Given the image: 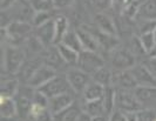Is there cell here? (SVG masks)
I'll use <instances>...</instances> for the list:
<instances>
[{
  "label": "cell",
  "mask_w": 156,
  "mask_h": 121,
  "mask_svg": "<svg viewBox=\"0 0 156 121\" xmlns=\"http://www.w3.org/2000/svg\"><path fill=\"white\" fill-rule=\"evenodd\" d=\"M75 0H52L54 7L56 8H65V7H68L70 5H73Z\"/></svg>",
  "instance_id": "obj_37"
},
{
  "label": "cell",
  "mask_w": 156,
  "mask_h": 121,
  "mask_svg": "<svg viewBox=\"0 0 156 121\" xmlns=\"http://www.w3.org/2000/svg\"><path fill=\"white\" fill-rule=\"evenodd\" d=\"M60 44H61V42H60ZM62 44L66 45V46H68L69 48L76 51L78 53H81V52L85 49L83 48L82 42H81V39H80V37H79L78 31H70L69 30V32L67 33L66 37L63 38Z\"/></svg>",
  "instance_id": "obj_24"
},
{
  "label": "cell",
  "mask_w": 156,
  "mask_h": 121,
  "mask_svg": "<svg viewBox=\"0 0 156 121\" xmlns=\"http://www.w3.org/2000/svg\"><path fill=\"white\" fill-rule=\"evenodd\" d=\"M82 112H83V109L74 102L67 109H65L61 113L54 115V121H76Z\"/></svg>",
  "instance_id": "obj_20"
},
{
  "label": "cell",
  "mask_w": 156,
  "mask_h": 121,
  "mask_svg": "<svg viewBox=\"0 0 156 121\" xmlns=\"http://www.w3.org/2000/svg\"><path fill=\"white\" fill-rule=\"evenodd\" d=\"M136 0H113V7L116 8L119 12H123L129 6H132Z\"/></svg>",
  "instance_id": "obj_35"
},
{
  "label": "cell",
  "mask_w": 156,
  "mask_h": 121,
  "mask_svg": "<svg viewBox=\"0 0 156 121\" xmlns=\"http://www.w3.org/2000/svg\"><path fill=\"white\" fill-rule=\"evenodd\" d=\"M149 68L153 71V73L156 75V57H151L150 58V60L148 61V64H147Z\"/></svg>",
  "instance_id": "obj_39"
},
{
  "label": "cell",
  "mask_w": 156,
  "mask_h": 121,
  "mask_svg": "<svg viewBox=\"0 0 156 121\" xmlns=\"http://www.w3.org/2000/svg\"><path fill=\"white\" fill-rule=\"evenodd\" d=\"M153 33H154V37H155V40H156V27L154 28V31H153Z\"/></svg>",
  "instance_id": "obj_42"
},
{
  "label": "cell",
  "mask_w": 156,
  "mask_h": 121,
  "mask_svg": "<svg viewBox=\"0 0 156 121\" xmlns=\"http://www.w3.org/2000/svg\"><path fill=\"white\" fill-rule=\"evenodd\" d=\"M35 91V89H34ZM16 104V111H18V116L19 118H28L31 114L32 105H33V95L28 97L26 93L23 92H18L16 97H14Z\"/></svg>",
  "instance_id": "obj_15"
},
{
  "label": "cell",
  "mask_w": 156,
  "mask_h": 121,
  "mask_svg": "<svg viewBox=\"0 0 156 121\" xmlns=\"http://www.w3.org/2000/svg\"><path fill=\"white\" fill-rule=\"evenodd\" d=\"M34 12H44V11H51L54 7L52 0H30Z\"/></svg>",
  "instance_id": "obj_30"
},
{
  "label": "cell",
  "mask_w": 156,
  "mask_h": 121,
  "mask_svg": "<svg viewBox=\"0 0 156 121\" xmlns=\"http://www.w3.org/2000/svg\"><path fill=\"white\" fill-rule=\"evenodd\" d=\"M93 121H109V116H108V115L95 116V118H93Z\"/></svg>",
  "instance_id": "obj_41"
},
{
  "label": "cell",
  "mask_w": 156,
  "mask_h": 121,
  "mask_svg": "<svg viewBox=\"0 0 156 121\" xmlns=\"http://www.w3.org/2000/svg\"><path fill=\"white\" fill-rule=\"evenodd\" d=\"M52 18H51V11H44V12H35L33 19H32V25L38 27L40 25L45 24L47 21H49Z\"/></svg>",
  "instance_id": "obj_31"
},
{
  "label": "cell",
  "mask_w": 156,
  "mask_h": 121,
  "mask_svg": "<svg viewBox=\"0 0 156 121\" xmlns=\"http://www.w3.org/2000/svg\"><path fill=\"white\" fill-rule=\"evenodd\" d=\"M134 93L143 108H151V105H156V87L137 86Z\"/></svg>",
  "instance_id": "obj_12"
},
{
  "label": "cell",
  "mask_w": 156,
  "mask_h": 121,
  "mask_svg": "<svg viewBox=\"0 0 156 121\" xmlns=\"http://www.w3.org/2000/svg\"><path fill=\"white\" fill-rule=\"evenodd\" d=\"M76 121H93V118L89 115V114L87 113V112H82V113L80 114V116L78 118V120Z\"/></svg>",
  "instance_id": "obj_40"
},
{
  "label": "cell",
  "mask_w": 156,
  "mask_h": 121,
  "mask_svg": "<svg viewBox=\"0 0 156 121\" xmlns=\"http://www.w3.org/2000/svg\"><path fill=\"white\" fill-rule=\"evenodd\" d=\"M90 4L98 12H105L113 7V0H90Z\"/></svg>",
  "instance_id": "obj_33"
},
{
  "label": "cell",
  "mask_w": 156,
  "mask_h": 121,
  "mask_svg": "<svg viewBox=\"0 0 156 121\" xmlns=\"http://www.w3.org/2000/svg\"><path fill=\"white\" fill-rule=\"evenodd\" d=\"M94 20H95V25L99 31L106 33L108 35H113V37L116 35L117 30L115 23L108 14H106L105 12H98L96 16H94Z\"/></svg>",
  "instance_id": "obj_14"
},
{
  "label": "cell",
  "mask_w": 156,
  "mask_h": 121,
  "mask_svg": "<svg viewBox=\"0 0 156 121\" xmlns=\"http://www.w3.org/2000/svg\"><path fill=\"white\" fill-rule=\"evenodd\" d=\"M154 121H156V118H155V120H154Z\"/></svg>",
  "instance_id": "obj_43"
},
{
  "label": "cell",
  "mask_w": 156,
  "mask_h": 121,
  "mask_svg": "<svg viewBox=\"0 0 156 121\" xmlns=\"http://www.w3.org/2000/svg\"><path fill=\"white\" fill-rule=\"evenodd\" d=\"M109 121H129V116H128V114L115 109L109 115Z\"/></svg>",
  "instance_id": "obj_36"
},
{
  "label": "cell",
  "mask_w": 156,
  "mask_h": 121,
  "mask_svg": "<svg viewBox=\"0 0 156 121\" xmlns=\"http://www.w3.org/2000/svg\"><path fill=\"white\" fill-rule=\"evenodd\" d=\"M78 34L81 39V42L83 45V48L88 49V51H96V49L100 47V44L96 39L95 34L93 33L92 28L85 26V27H81L80 30H78Z\"/></svg>",
  "instance_id": "obj_16"
},
{
  "label": "cell",
  "mask_w": 156,
  "mask_h": 121,
  "mask_svg": "<svg viewBox=\"0 0 156 121\" xmlns=\"http://www.w3.org/2000/svg\"><path fill=\"white\" fill-rule=\"evenodd\" d=\"M38 89L41 91L44 94H46L47 97L51 99V98L60 95V94H63V93H68L69 89L72 88H70L69 82L67 80L66 75L56 74L48 82H46L44 86H41Z\"/></svg>",
  "instance_id": "obj_6"
},
{
  "label": "cell",
  "mask_w": 156,
  "mask_h": 121,
  "mask_svg": "<svg viewBox=\"0 0 156 121\" xmlns=\"http://www.w3.org/2000/svg\"><path fill=\"white\" fill-rule=\"evenodd\" d=\"M33 104L39 105L41 107H47L48 108V104H49V98L46 94H44L41 91L35 89L33 93Z\"/></svg>",
  "instance_id": "obj_32"
},
{
  "label": "cell",
  "mask_w": 156,
  "mask_h": 121,
  "mask_svg": "<svg viewBox=\"0 0 156 121\" xmlns=\"http://www.w3.org/2000/svg\"><path fill=\"white\" fill-rule=\"evenodd\" d=\"M105 89L106 87L94 81L92 79V81L88 84L85 91L82 92L83 93V98H85V101H93V100H99V99H102L103 94H105Z\"/></svg>",
  "instance_id": "obj_18"
},
{
  "label": "cell",
  "mask_w": 156,
  "mask_h": 121,
  "mask_svg": "<svg viewBox=\"0 0 156 121\" xmlns=\"http://www.w3.org/2000/svg\"><path fill=\"white\" fill-rule=\"evenodd\" d=\"M113 86L115 88H123V89H134L139 85L134 78L133 73L130 69L128 71H115L113 74Z\"/></svg>",
  "instance_id": "obj_10"
},
{
  "label": "cell",
  "mask_w": 156,
  "mask_h": 121,
  "mask_svg": "<svg viewBox=\"0 0 156 121\" xmlns=\"http://www.w3.org/2000/svg\"><path fill=\"white\" fill-rule=\"evenodd\" d=\"M113 74L114 73L109 71L106 66L101 67L100 69H98L96 72L93 74V79L94 81L99 82L103 85L105 87H108V86H113Z\"/></svg>",
  "instance_id": "obj_26"
},
{
  "label": "cell",
  "mask_w": 156,
  "mask_h": 121,
  "mask_svg": "<svg viewBox=\"0 0 156 121\" xmlns=\"http://www.w3.org/2000/svg\"><path fill=\"white\" fill-rule=\"evenodd\" d=\"M139 86L156 87V75L147 65H135L130 69Z\"/></svg>",
  "instance_id": "obj_9"
},
{
  "label": "cell",
  "mask_w": 156,
  "mask_h": 121,
  "mask_svg": "<svg viewBox=\"0 0 156 121\" xmlns=\"http://www.w3.org/2000/svg\"><path fill=\"white\" fill-rule=\"evenodd\" d=\"M110 62L115 71H128L136 65L135 55L125 48H114L110 53Z\"/></svg>",
  "instance_id": "obj_5"
},
{
  "label": "cell",
  "mask_w": 156,
  "mask_h": 121,
  "mask_svg": "<svg viewBox=\"0 0 156 121\" xmlns=\"http://www.w3.org/2000/svg\"><path fill=\"white\" fill-rule=\"evenodd\" d=\"M102 102L106 108L107 115H110L115 111V87L108 86L105 89V94L102 97Z\"/></svg>",
  "instance_id": "obj_27"
},
{
  "label": "cell",
  "mask_w": 156,
  "mask_h": 121,
  "mask_svg": "<svg viewBox=\"0 0 156 121\" xmlns=\"http://www.w3.org/2000/svg\"><path fill=\"white\" fill-rule=\"evenodd\" d=\"M35 37L39 39L44 46L46 45H52L55 41V27H54V20L51 19L45 24L40 25L37 27L35 31Z\"/></svg>",
  "instance_id": "obj_13"
},
{
  "label": "cell",
  "mask_w": 156,
  "mask_h": 121,
  "mask_svg": "<svg viewBox=\"0 0 156 121\" xmlns=\"http://www.w3.org/2000/svg\"><path fill=\"white\" fill-rule=\"evenodd\" d=\"M115 109L126 114H132L143 109V106L136 98L134 91L115 88Z\"/></svg>",
  "instance_id": "obj_2"
},
{
  "label": "cell",
  "mask_w": 156,
  "mask_h": 121,
  "mask_svg": "<svg viewBox=\"0 0 156 121\" xmlns=\"http://www.w3.org/2000/svg\"><path fill=\"white\" fill-rule=\"evenodd\" d=\"M31 23L27 21H19L14 20L7 27L1 28V40H8L11 42H16L21 39H25L32 32Z\"/></svg>",
  "instance_id": "obj_3"
},
{
  "label": "cell",
  "mask_w": 156,
  "mask_h": 121,
  "mask_svg": "<svg viewBox=\"0 0 156 121\" xmlns=\"http://www.w3.org/2000/svg\"><path fill=\"white\" fill-rule=\"evenodd\" d=\"M34 121H54V114L49 111V108H44L39 114H37L34 118Z\"/></svg>",
  "instance_id": "obj_34"
},
{
  "label": "cell",
  "mask_w": 156,
  "mask_h": 121,
  "mask_svg": "<svg viewBox=\"0 0 156 121\" xmlns=\"http://www.w3.org/2000/svg\"><path fill=\"white\" fill-rule=\"evenodd\" d=\"M66 77H67V80L69 82L70 88L73 89L74 92H76V93L83 92L85 88L88 86V84L92 81L90 74L82 71L79 67L68 69L67 73H66Z\"/></svg>",
  "instance_id": "obj_7"
},
{
  "label": "cell",
  "mask_w": 156,
  "mask_h": 121,
  "mask_svg": "<svg viewBox=\"0 0 156 121\" xmlns=\"http://www.w3.org/2000/svg\"><path fill=\"white\" fill-rule=\"evenodd\" d=\"M0 113L1 119H14L16 116H18L14 98L0 97Z\"/></svg>",
  "instance_id": "obj_17"
},
{
  "label": "cell",
  "mask_w": 156,
  "mask_h": 121,
  "mask_svg": "<svg viewBox=\"0 0 156 121\" xmlns=\"http://www.w3.org/2000/svg\"><path fill=\"white\" fill-rule=\"evenodd\" d=\"M46 60H47V65H49L53 68H55V66H58V65L65 64L62 58L60 55V53H59V51H58V47H53V48H51L48 51Z\"/></svg>",
  "instance_id": "obj_29"
},
{
  "label": "cell",
  "mask_w": 156,
  "mask_h": 121,
  "mask_svg": "<svg viewBox=\"0 0 156 121\" xmlns=\"http://www.w3.org/2000/svg\"><path fill=\"white\" fill-rule=\"evenodd\" d=\"M25 53L23 49L16 46H5L1 51V68L4 72L14 74L23 67Z\"/></svg>",
  "instance_id": "obj_1"
},
{
  "label": "cell",
  "mask_w": 156,
  "mask_h": 121,
  "mask_svg": "<svg viewBox=\"0 0 156 121\" xmlns=\"http://www.w3.org/2000/svg\"><path fill=\"white\" fill-rule=\"evenodd\" d=\"M56 47H58V51H59V53H60V55H61V58H62V60L65 64L78 65L80 53H78V52L74 51V49L69 48L68 46L63 45L62 42H61V44H58Z\"/></svg>",
  "instance_id": "obj_22"
},
{
  "label": "cell",
  "mask_w": 156,
  "mask_h": 121,
  "mask_svg": "<svg viewBox=\"0 0 156 121\" xmlns=\"http://www.w3.org/2000/svg\"><path fill=\"white\" fill-rule=\"evenodd\" d=\"M139 40H140V44H141V46H142V48L144 49V52H146L147 54H149L156 46V40H155V37H154L153 31L141 33L140 37H139Z\"/></svg>",
  "instance_id": "obj_28"
},
{
  "label": "cell",
  "mask_w": 156,
  "mask_h": 121,
  "mask_svg": "<svg viewBox=\"0 0 156 121\" xmlns=\"http://www.w3.org/2000/svg\"><path fill=\"white\" fill-rule=\"evenodd\" d=\"M55 75H56L55 68L51 67L49 65H41L27 79V85L32 88L38 89L41 86H44L46 82H48Z\"/></svg>",
  "instance_id": "obj_8"
},
{
  "label": "cell",
  "mask_w": 156,
  "mask_h": 121,
  "mask_svg": "<svg viewBox=\"0 0 156 121\" xmlns=\"http://www.w3.org/2000/svg\"><path fill=\"white\" fill-rule=\"evenodd\" d=\"M54 27H55V41L54 44L58 45L62 42L63 38L66 34L69 32V21L66 16H59L54 19Z\"/></svg>",
  "instance_id": "obj_19"
},
{
  "label": "cell",
  "mask_w": 156,
  "mask_h": 121,
  "mask_svg": "<svg viewBox=\"0 0 156 121\" xmlns=\"http://www.w3.org/2000/svg\"><path fill=\"white\" fill-rule=\"evenodd\" d=\"M76 66L86 73L93 75L98 69L105 66V60L101 58V55L96 53V51L83 49L79 55V61Z\"/></svg>",
  "instance_id": "obj_4"
},
{
  "label": "cell",
  "mask_w": 156,
  "mask_h": 121,
  "mask_svg": "<svg viewBox=\"0 0 156 121\" xmlns=\"http://www.w3.org/2000/svg\"><path fill=\"white\" fill-rule=\"evenodd\" d=\"M18 0H1V11H6L9 9Z\"/></svg>",
  "instance_id": "obj_38"
},
{
  "label": "cell",
  "mask_w": 156,
  "mask_h": 121,
  "mask_svg": "<svg viewBox=\"0 0 156 121\" xmlns=\"http://www.w3.org/2000/svg\"><path fill=\"white\" fill-rule=\"evenodd\" d=\"M19 92V81L18 79H4L1 80V88H0V97L14 98Z\"/></svg>",
  "instance_id": "obj_21"
},
{
  "label": "cell",
  "mask_w": 156,
  "mask_h": 121,
  "mask_svg": "<svg viewBox=\"0 0 156 121\" xmlns=\"http://www.w3.org/2000/svg\"><path fill=\"white\" fill-rule=\"evenodd\" d=\"M74 102H75L74 98L68 92V93H63V94H60V95L51 98L49 99V104H48V108L54 115H56V114L61 113L65 109H67Z\"/></svg>",
  "instance_id": "obj_11"
},
{
  "label": "cell",
  "mask_w": 156,
  "mask_h": 121,
  "mask_svg": "<svg viewBox=\"0 0 156 121\" xmlns=\"http://www.w3.org/2000/svg\"><path fill=\"white\" fill-rule=\"evenodd\" d=\"M137 16L144 20H156V0H146L140 4Z\"/></svg>",
  "instance_id": "obj_23"
},
{
  "label": "cell",
  "mask_w": 156,
  "mask_h": 121,
  "mask_svg": "<svg viewBox=\"0 0 156 121\" xmlns=\"http://www.w3.org/2000/svg\"><path fill=\"white\" fill-rule=\"evenodd\" d=\"M83 111L87 112L92 118L100 116V115H107V113H106V108H105L103 102H102V99L93 100V101H86ZM108 116H109V115H108Z\"/></svg>",
  "instance_id": "obj_25"
}]
</instances>
